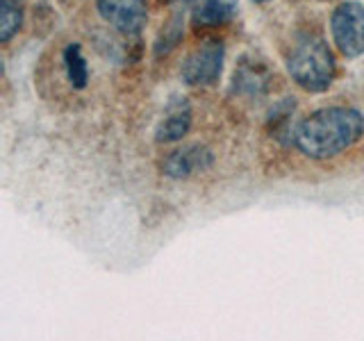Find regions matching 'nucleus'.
Returning a JSON list of instances; mask_svg holds the SVG:
<instances>
[{
    "label": "nucleus",
    "instance_id": "nucleus-1",
    "mask_svg": "<svg viewBox=\"0 0 364 341\" xmlns=\"http://www.w3.org/2000/svg\"><path fill=\"white\" fill-rule=\"evenodd\" d=\"M364 134V119L353 107H326L310 114L294 132L299 151L312 159L344 153Z\"/></svg>",
    "mask_w": 364,
    "mask_h": 341
},
{
    "label": "nucleus",
    "instance_id": "nucleus-2",
    "mask_svg": "<svg viewBox=\"0 0 364 341\" xmlns=\"http://www.w3.org/2000/svg\"><path fill=\"white\" fill-rule=\"evenodd\" d=\"M287 71L301 89L321 94L335 80V57L318 34L303 32L287 53Z\"/></svg>",
    "mask_w": 364,
    "mask_h": 341
},
{
    "label": "nucleus",
    "instance_id": "nucleus-3",
    "mask_svg": "<svg viewBox=\"0 0 364 341\" xmlns=\"http://www.w3.org/2000/svg\"><path fill=\"white\" fill-rule=\"evenodd\" d=\"M330 32L344 57L364 53V7L360 3H341L330 18Z\"/></svg>",
    "mask_w": 364,
    "mask_h": 341
},
{
    "label": "nucleus",
    "instance_id": "nucleus-4",
    "mask_svg": "<svg viewBox=\"0 0 364 341\" xmlns=\"http://www.w3.org/2000/svg\"><path fill=\"white\" fill-rule=\"evenodd\" d=\"M223 43L208 41L193 50L182 64V77L191 87H210L221 77L223 71Z\"/></svg>",
    "mask_w": 364,
    "mask_h": 341
},
{
    "label": "nucleus",
    "instance_id": "nucleus-5",
    "mask_svg": "<svg viewBox=\"0 0 364 341\" xmlns=\"http://www.w3.org/2000/svg\"><path fill=\"white\" fill-rule=\"evenodd\" d=\"M98 11L114 30L128 37L139 34L148 18L144 0H98Z\"/></svg>",
    "mask_w": 364,
    "mask_h": 341
},
{
    "label": "nucleus",
    "instance_id": "nucleus-6",
    "mask_svg": "<svg viewBox=\"0 0 364 341\" xmlns=\"http://www.w3.org/2000/svg\"><path fill=\"white\" fill-rule=\"evenodd\" d=\"M214 162L212 153L208 151L205 146H187V148H180V151H173L166 159H164V175L168 178H189L198 170L210 168Z\"/></svg>",
    "mask_w": 364,
    "mask_h": 341
},
{
    "label": "nucleus",
    "instance_id": "nucleus-7",
    "mask_svg": "<svg viewBox=\"0 0 364 341\" xmlns=\"http://www.w3.org/2000/svg\"><path fill=\"white\" fill-rule=\"evenodd\" d=\"M191 128V107L187 100L176 98L168 102L166 107V117L162 123L157 125V136L155 139L159 144H171V141H180Z\"/></svg>",
    "mask_w": 364,
    "mask_h": 341
},
{
    "label": "nucleus",
    "instance_id": "nucleus-8",
    "mask_svg": "<svg viewBox=\"0 0 364 341\" xmlns=\"http://www.w3.org/2000/svg\"><path fill=\"white\" fill-rule=\"evenodd\" d=\"M232 14H235L232 0H200L196 5L193 21L205 28H216V26H223V23L230 21Z\"/></svg>",
    "mask_w": 364,
    "mask_h": 341
},
{
    "label": "nucleus",
    "instance_id": "nucleus-9",
    "mask_svg": "<svg viewBox=\"0 0 364 341\" xmlns=\"http://www.w3.org/2000/svg\"><path fill=\"white\" fill-rule=\"evenodd\" d=\"M267 82H269V75L264 73V68L257 64H242L239 71L235 73V89L250 96L264 94Z\"/></svg>",
    "mask_w": 364,
    "mask_h": 341
},
{
    "label": "nucleus",
    "instance_id": "nucleus-10",
    "mask_svg": "<svg viewBox=\"0 0 364 341\" xmlns=\"http://www.w3.org/2000/svg\"><path fill=\"white\" fill-rule=\"evenodd\" d=\"M23 23V0H0V41L7 43Z\"/></svg>",
    "mask_w": 364,
    "mask_h": 341
},
{
    "label": "nucleus",
    "instance_id": "nucleus-11",
    "mask_svg": "<svg viewBox=\"0 0 364 341\" xmlns=\"http://www.w3.org/2000/svg\"><path fill=\"white\" fill-rule=\"evenodd\" d=\"M64 64H66V73H68V80H71V85L75 89H82L89 80V71H87V62L77 43H71L64 50Z\"/></svg>",
    "mask_w": 364,
    "mask_h": 341
},
{
    "label": "nucleus",
    "instance_id": "nucleus-12",
    "mask_svg": "<svg viewBox=\"0 0 364 341\" xmlns=\"http://www.w3.org/2000/svg\"><path fill=\"white\" fill-rule=\"evenodd\" d=\"M255 3H269V0H255Z\"/></svg>",
    "mask_w": 364,
    "mask_h": 341
}]
</instances>
